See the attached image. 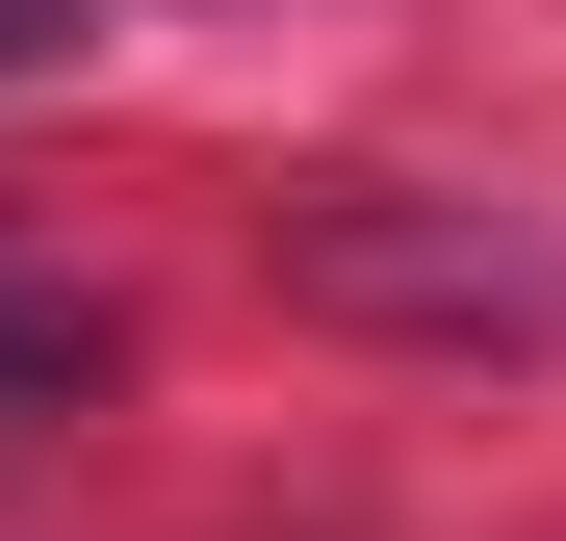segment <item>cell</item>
Returning a JSON list of instances; mask_svg holds the SVG:
<instances>
[{
    "instance_id": "cell-1",
    "label": "cell",
    "mask_w": 566,
    "mask_h": 541,
    "mask_svg": "<svg viewBox=\"0 0 566 541\" xmlns=\"http://www.w3.org/2000/svg\"><path fill=\"white\" fill-rule=\"evenodd\" d=\"M283 284L335 335H438V361H566V232L490 180H283Z\"/></svg>"
},
{
    "instance_id": "cell-2",
    "label": "cell",
    "mask_w": 566,
    "mask_h": 541,
    "mask_svg": "<svg viewBox=\"0 0 566 541\" xmlns=\"http://www.w3.org/2000/svg\"><path fill=\"white\" fill-rule=\"evenodd\" d=\"M104 361H129V310H52V284H0V387H27V413H77Z\"/></svg>"
},
{
    "instance_id": "cell-3",
    "label": "cell",
    "mask_w": 566,
    "mask_h": 541,
    "mask_svg": "<svg viewBox=\"0 0 566 541\" xmlns=\"http://www.w3.org/2000/svg\"><path fill=\"white\" fill-rule=\"evenodd\" d=\"M77 27H104V0H0V77H77Z\"/></svg>"
}]
</instances>
